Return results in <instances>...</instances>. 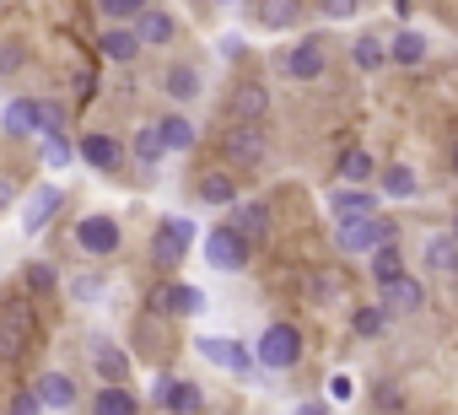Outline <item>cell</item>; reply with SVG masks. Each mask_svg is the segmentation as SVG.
<instances>
[{"mask_svg": "<svg viewBox=\"0 0 458 415\" xmlns=\"http://www.w3.org/2000/svg\"><path fill=\"white\" fill-rule=\"evenodd\" d=\"M12 199H17V189H12L6 178H0V205H12Z\"/></svg>", "mask_w": 458, "mask_h": 415, "instance_id": "46", "label": "cell"}, {"mask_svg": "<svg viewBox=\"0 0 458 415\" xmlns=\"http://www.w3.org/2000/svg\"><path fill=\"white\" fill-rule=\"evenodd\" d=\"M221 6H233V0H221Z\"/></svg>", "mask_w": 458, "mask_h": 415, "instance_id": "49", "label": "cell"}, {"mask_svg": "<svg viewBox=\"0 0 458 415\" xmlns=\"http://www.w3.org/2000/svg\"><path fill=\"white\" fill-rule=\"evenodd\" d=\"M372 275H377V286H383V281H394V275H404V254H399V243H394V238L372 249Z\"/></svg>", "mask_w": 458, "mask_h": 415, "instance_id": "28", "label": "cell"}, {"mask_svg": "<svg viewBox=\"0 0 458 415\" xmlns=\"http://www.w3.org/2000/svg\"><path fill=\"white\" fill-rule=\"evenodd\" d=\"M92 410H98V415H135V410H140V399H135L124 383H103V388L92 394Z\"/></svg>", "mask_w": 458, "mask_h": 415, "instance_id": "22", "label": "cell"}, {"mask_svg": "<svg viewBox=\"0 0 458 415\" xmlns=\"http://www.w3.org/2000/svg\"><path fill=\"white\" fill-rule=\"evenodd\" d=\"M270 114V92L259 87V81H243L238 92H233V119H249V124H259Z\"/></svg>", "mask_w": 458, "mask_h": 415, "instance_id": "20", "label": "cell"}, {"mask_svg": "<svg viewBox=\"0 0 458 415\" xmlns=\"http://www.w3.org/2000/svg\"><path fill=\"white\" fill-rule=\"evenodd\" d=\"M92 367H98L103 383H124V377H130V356H124L114 340H92Z\"/></svg>", "mask_w": 458, "mask_h": 415, "instance_id": "19", "label": "cell"}, {"mask_svg": "<svg viewBox=\"0 0 458 415\" xmlns=\"http://www.w3.org/2000/svg\"><path fill=\"white\" fill-rule=\"evenodd\" d=\"M199 199L205 205H238V183L226 178V173H205L199 178Z\"/></svg>", "mask_w": 458, "mask_h": 415, "instance_id": "31", "label": "cell"}, {"mask_svg": "<svg viewBox=\"0 0 458 415\" xmlns=\"http://www.w3.org/2000/svg\"><path fill=\"white\" fill-rule=\"evenodd\" d=\"M394 238V227L383 222V216H351V222H335V243L345 249V254H372L377 243H388Z\"/></svg>", "mask_w": 458, "mask_h": 415, "instance_id": "5", "label": "cell"}, {"mask_svg": "<svg viewBox=\"0 0 458 415\" xmlns=\"http://www.w3.org/2000/svg\"><path fill=\"white\" fill-rule=\"evenodd\" d=\"M351 60H356V71H361V76H377V71L388 65V49H383L372 33H361V38H356V49H351Z\"/></svg>", "mask_w": 458, "mask_h": 415, "instance_id": "27", "label": "cell"}, {"mask_svg": "<svg viewBox=\"0 0 458 415\" xmlns=\"http://www.w3.org/2000/svg\"><path fill=\"white\" fill-rule=\"evenodd\" d=\"M6 135H44V103L12 97L6 103Z\"/></svg>", "mask_w": 458, "mask_h": 415, "instance_id": "15", "label": "cell"}, {"mask_svg": "<svg viewBox=\"0 0 458 415\" xmlns=\"http://www.w3.org/2000/svg\"><path fill=\"white\" fill-rule=\"evenodd\" d=\"M388 60H394V65H420V60H426V33L399 28V33H394V44H388Z\"/></svg>", "mask_w": 458, "mask_h": 415, "instance_id": "24", "label": "cell"}, {"mask_svg": "<svg viewBox=\"0 0 458 415\" xmlns=\"http://www.w3.org/2000/svg\"><path fill=\"white\" fill-rule=\"evenodd\" d=\"M119 243H124V233H119V222L114 216H81L76 222V249L81 254H92V259H108V254H119Z\"/></svg>", "mask_w": 458, "mask_h": 415, "instance_id": "6", "label": "cell"}, {"mask_svg": "<svg viewBox=\"0 0 458 415\" xmlns=\"http://www.w3.org/2000/svg\"><path fill=\"white\" fill-rule=\"evenodd\" d=\"M146 6H151V0H98V12H103L108 22H135Z\"/></svg>", "mask_w": 458, "mask_h": 415, "instance_id": "35", "label": "cell"}, {"mask_svg": "<svg viewBox=\"0 0 458 415\" xmlns=\"http://www.w3.org/2000/svg\"><path fill=\"white\" fill-rule=\"evenodd\" d=\"M447 162H453V173H458V146H453V157H447Z\"/></svg>", "mask_w": 458, "mask_h": 415, "instance_id": "47", "label": "cell"}, {"mask_svg": "<svg viewBox=\"0 0 458 415\" xmlns=\"http://www.w3.org/2000/svg\"><path fill=\"white\" fill-rule=\"evenodd\" d=\"M356 6H361V0H318V12H324L329 22H351V17H356Z\"/></svg>", "mask_w": 458, "mask_h": 415, "instance_id": "41", "label": "cell"}, {"mask_svg": "<svg viewBox=\"0 0 458 415\" xmlns=\"http://www.w3.org/2000/svg\"><path fill=\"white\" fill-rule=\"evenodd\" d=\"M38 394H44L49 410H71V404H76V377H65V372H44V377H38Z\"/></svg>", "mask_w": 458, "mask_h": 415, "instance_id": "25", "label": "cell"}, {"mask_svg": "<svg viewBox=\"0 0 458 415\" xmlns=\"http://www.w3.org/2000/svg\"><path fill=\"white\" fill-rule=\"evenodd\" d=\"M377 404H383V410H399V404H404V394H399V388H377Z\"/></svg>", "mask_w": 458, "mask_h": 415, "instance_id": "45", "label": "cell"}, {"mask_svg": "<svg viewBox=\"0 0 458 415\" xmlns=\"http://www.w3.org/2000/svg\"><path fill=\"white\" fill-rule=\"evenodd\" d=\"M388 324H394V313L377 302V308H356V318H351V329L361 335V340H377V335H388Z\"/></svg>", "mask_w": 458, "mask_h": 415, "instance_id": "30", "label": "cell"}, {"mask_svg": "<svg viewBox=\"0 0 458 415\" xmlns=\"http://www.w3.org/2000/svg\"><path fill=\"white\" fill-rule=\"evenodd\" d=\"M81 162L87 167H98V173H114V167H124V157H130V146L124 140H114V135H103V130H92V135H81Z\"/></svg>", "mask_w": 458, "mask_h": 415, "instance_id": "10", "label": "cell"}, {"mask_svg": "<svg viewBox=\"0 0 458 415\" xmlns=\"http://www.w3.org/2000/svg\"><path fill=\"white\" fill-rule=\"evenodd\" d=\"M426 270L431 275H458V233H431L426 238Z\"/></svg>", "mask_w": 458, "mask_h": 415, "instance_id": "16", "label": "cell"}, {"mask_svg": "<svg viewBox=\"0 0 458 415\" xmlns=\"http://www.w3.org/2000/svg\"><path fill=\"white\" fill-rule=\"evenodd\" d=\"M335 173H340V183H367V178H372V157H367V151H345V157L335 162Z\"/></svg>", "mask_w": 458, "mask_h": 415, "instance_id": "34", "label": "cell"}, {"mask_svg": "<svg viewBox=\"0 0 458 415\" xmlns=\"http://www.w3.org/2000/svg\"><path fill=\"white\" fill-rule=\"evenodd\" d=\"M103 292H108L103 275H92V270H87V275H71V297H76V302H98Z\"/></svg>", "mask_w": 458, "mask_h": 415, "instance_id": "39", "label": "cell"}, {"mask_svg": "<svg viewBox=\"0 0 458 415\" xmlns=\"http://www.w3.org/2000/svg\"><path fill=\"white\" fill-rule=\"evenodd\" d=\"M415 189H420V183H415V173H410L404 162H394V167H383V194H388V199H410Z\"/></svg>", "mask_w": 458, "mask_h": 415, "instance_id": "33", "label": "cell"}, {"mask_svg": "<svg viewBox=\"0 0 458 415\" xmlns=\"http://www.w3.org/2000/svg\"><path fill=\"white\" fill-rule=\"evenodd\" d=\"M189 243H194V222H183V216H162V227H157V238H151V259H157L162 270H173V265L189 254Z\"/></svg>", "mask_w": 458, "mask_h": 415, "instance_id": "7", "label": "cell"}, {"mask_svg": "<svg viewBox=\"0 0 458 415\" xmlns=\"http://www.w3.org/2000/svg\"><path fill=\"white\" fill-rule=\"evenodd\" d=\"M162 87H167L173 103H194V97H199V71H194V65H173V71L162 76Z\"/></svg>", "mask_w": 458, "mask_h": 415, "instance_id": "26", "label": "cell"}, {"mask_svg": "<svg viewBox=\"0 0 458 415\" xmlns=\"http://www.w3.org/2000/svg\"><path fill=\"white\" fill-rule=\"evenodd\" d=\"M194 345H199V356H205V361H216V367H233V356H238V345H233V340H210V335H205V340H194Z\"/></svg>", "mask_w": 458, "mask_h": 415, "instance_id": "38", "label": "cell"}, {"mask_svg": "<svg viewBox=\"0 0 458 415\" xmlns=\"http://www.w3.org/2000/svg\"><path fill=\"white\" fill-rule=\"evenodd\" d=\"M233 227H238L249 243H265V238H270V205H265V199H243L238 211H233Z\"/></svg>", "mask_w": 458, "mask_h": 415, "instance_id": "14", "label": "cell"}, {"mask_svg": "<svg viewBox=\"0 0 458 415\" xmlns=\"http://www.w3.org/2000/svg\"><path fill=\"white\" fill-rule=\"evenodd\" d=\"M265 130L259 124H249V119H233V130L221 135V157L226 162H238V167H259L265 162Z\"/></svg>", "mask_w": 458, "mask_h": 415, "instance_id": "4", "label": "cell"}, {"mask_svg": "<svg viewBox=\"0 0 458 415\" xmlns=\"http://www.w3.org/2000/svg\"><path fill=\"white\" fill-rule=\"evenodd\" d=\"M329 216H335V222H351V216H377V199H372L367 189L345 183V189H335V194H329Z\"/></svg>", "mask_w": 458, "mask_h": 415, "instance_id": "11", "label": "cell"}, {"mask_svg": "<svg viewBox=\"0 0 458 415\" xmlns=\"http://www.w3.org/2000/svg\"><path fill=\"white\" fill-rule=\"evenodd\" d=\"M49 130H65V108L60 103H44V135Z\"/></svg>", "mask_w": 458, "mask_h": 415, "instance_id": "43", "label": "cell"}, {"mask_svg": "<svg viewBox=\"0 0 458 415\" xmlns=\"http://www.w3.org/2000/svg\"><path fill=\"white\" fill-rule=\"evenodd\" d=\"M351 394H356V383H351L345 372H340V377H329V399H351Z\"/></svg>", "mask_w": 458, "mask_h": 415, "instance_id": "44", "label": "cell"}, {"mask_svg": "<svg viewBox=\"0 0 458 415\" xmlns=\"http://www.w3.org/2000/svg\"><path fill=\"white\" fill-rule=\"evenodd\" d=\"M453 233H458V222H453Z\"/></svg>", "mask_w": 458, "mask_h": 415, "instance_id": "50", "label": "cell"}, {"mask_svg": "<svg viewBox=\"0 0 458 415\" xmlns=\"http://www.w3.org/2000/svg\"><path fill=\"white\" fill-rule=\"evenodd\" d=\"M302 17V0H259V28L265 33H286Z\"/></svg>", "mask_w": 458, "mask_h": 415, "instance_id": "23", "label": "cell"}, {"mask_svg": "<svg viewBox=\"0 0 458 415\" xmlns=\"http://www.w3.org/2000/svg\"><path fill=\"white\" fill-rule=\"evenodd\" d=\"M162 157H167V140H162V124L151 119V124H140V130H135V140H130V162L157 167Z\"/></svg>", "mask_w": 458, "mask_h": 415, "instance_id": "18", "label": "cell"}, {"mask_svg": "<svg viewBox=\"0 0 458 415\" xmlns=\"http://www.w3.org/2000/svg\"><path fill=\"white\" fill-rule=\"evenodd\" d=\"M404 6H410V0H399V12H404Z\"/></svg>", "mask_w": 458, "mask_h": 415, "instance_id": "48", "label": "cell"}, {"mask_svg": "<svg viewBox=\"0 0 458 415\" xmlns=\"http://www.w3.org/2000/svg\"><path fill=\"white\" fill-rule=\"evenodd\" d=\"M157 124H162V140H167V151H189V146H194V124H189L183 114H162Z\"/></svg>", "mask_w": 458, "mask_h": 415, "instance_id": "32", "label": "cell"}, {"mask_svg": "<svg viewBox=\"0 0 458 415\" xmlns=\"http://www.w3.org/2000/svg\"><path fill=\"white\" fill-rule=\"evenodd\" d=\"M249 254H254V243H249L233 222L205 233V259H210V270H221V275H238V270L249 265Z\"/></svg>", "mask_w": 458, "mask_h": 415, "instance_id": "1", "label": "cell"}, {"mask_svg": "<svg viewBox=\"0 0 458 415\" xmlns=\"http://www.w3.org/2000/svg\"><path fill=\"white\" fill-rule=\"evenodd\" d=\"M281 71H286L292 81H318V76L329 71V49H324V38H318V33H308L297 49H286Z\"/></svg>", "mask_w": 458, "mask_h": 415, "instance_id": "8", "label": "cell"}, {"mask_svg": "<svg viewBox=\"0 0 458 415\" xmlns=\"http://www.w3.org/2000/svg\"><path fill=\"white\" fill-rule=\"evenodd\" d=\"M12 410H17V415H33V410H49V404H44V394H38V388H22V394L12 399Z\"/></svg>", "mask_w": 458, "mask_h": 415, "instance_id": "42", "label": "cell"}, {"mask_svg": "<svg viewBox=\"0 0 458 415\" xmlns=\"http://www.w3.org/2000/svg\"><path fill=\"white\" fill-rule=\"evenodd\" d=\"M135 33H140V44H146V49H162V44H173V33H178V22H173L167 12H157V6H146V12L135 17Z\"/></svg>", "mask_w": 458, "mask_h": 415, "instance_id": "17", "label": "cell"}, {"mask_svg": "<svg viewBox=\"0 0 458 415\" xmlns=\"http://www.w3.org/2000/svg\"><path fill=\"white\" fill-rule=\"evenodd\" d=\"M22 65H28V49H22L17 38H12V44H0V76H17Z\"/></svg>", "mask_w": 458, "mask_h": 415, "instance_id": "40", "label": "cell"}, {"mask_svg": "<svg viewBox=\"0 0 458 415\" xmlns=\"http://www.w3.org/2000/svg\"><path fill=\"white\" fill-rule=\"evenodd\" d=\"M254 351H259V367L265 372H286V367L302 361V335H297V324H270Z\"/></svg>", "mask_w": 458, "mask_h": 415, "instance_id": "2", "label": "cell"}, {"mask_svg": "<svg viewBox=\"0 0 458 415\" xmlns=\"http://www.w3.org/2000/svg\"><path fill=\"white\" fill-rule=\"evenodd\" d=\"M162 308H167V313H178V318H194V313H205V292H199V286H189V281L162 286Z\"/></svg>", "mask_w": 458, "mask_h": 415, "instance_id": "21", "label": "cell"}, {"mask_svg": "<svg viewBox=\"0 0 458 415\" xmlns=\"http://www.w3.org/2000/svg\"><path fill=\"white\" fill-rule=\"evenodd\" d=\"M22 286L38 292V297H44V292H60V270H55L49 259H28V265H22Z\"/></svg>", "mask_w": 458, "mask_h": 415, "instance_id": "29", "label": "cell"}, {"mask_svg": "<svg viewBox=\"0 0 458 415\" xmlns=\"http://www.w3.org/2000/svg\"><path fill=\"white\" fill-rule=\"evenodd\" d=\"M65 205V189H55V183H38L33 194H28V205H22V233L28 238H38L49 222H55V211Z\"/></svg>", "mask_w": 458, "mask_h": 415, "instance_id": "9", "label": "cell"}, {"mask_svg": "<svg viewBox=\"0 0 458 415\" xmlns=\"http://www.w3.org/2000/svg\"><path fill=\"white\" fill-rule=\"evenodd\" d=\"M308 292H313V302H335L340 297V275L335 270H313L308 275Z\"/></svg>", "mask_w": 458, "mask_h": 415, "instance_id": "37", "label": "cell"}, {"mask_svg": "<svg viewBox=\"0 0 458 415\" xmlns=\"http://www.w3.org/2000/svg\"><path fill=\"white\" fill-rule=\"evenodd\" d=\"M33 340V308L28 297H12V302H0V361H17Z\"/></svg>", "mask_w": 458, "mask_h": 415, "instance_id": "3", "label": "cell"}, {"mask_svg": "<svg viewBox=\"0 0 458 415\" xmlns=\"http://www.w3.org/2000/svg\"><path fill=\"white\" fill-rule=\"evenodd\" d=\"M71 157H81V151H71L65 130H49V135H44V162H49V167H65Z\"/></svg>", "mask_w": 458, "mask_h": 415, "instance_id": "36", "label": "cell"}, {"mask_svg": "<svg viewBox=\"0 0 458 415\" xmlns=\"http://www.w3.org/2000/svg\"><path fill=\"white\" fill-rule=\"evenodd\" d=\"M98 49H103L114 65H130V60H135L146 44H140V33H135V28H124V22H108V33L98 38Z\"/></svg>", "mask_w": 458, "mask_h": 415, "instance_id": "12", "label": "cell"}, {"mask_svg": "<svg viewBox=\"0 0 458 415\" xmlns=\"http://www.w3.org/2000/svg\"><path fill=\"white\" fill-rule=\"evenodd\" d=\"M426 302V292H420V281H410V275H394V281H383V308L394 313V318H404V313H415Z\"/></svg>", "mask_w": 458, "mask_h": 415, "instance_id": "13", "label": "cell"}]
</instances>
